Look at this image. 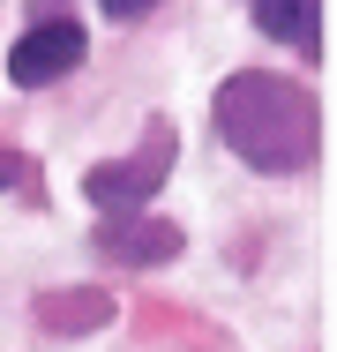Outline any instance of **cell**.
Wrapping results in <instances>:
<instances>
[{
	"mask_svg": "<svg viewBox=\"0 0 337 352\" xmlns=\"http://www.w3.org/2000/svg\"><path fill=\"white\" fill-rule=\"evenodd\" d=\"M225 150L248 165V173H307L323 157V105L292 82V75L270 68H240L217 82V105H210Z\"/></svg>",
	"mask_w": 337,
	"mask_h": 352,
	"instance_id": "1",
	"label": "cell"
},
{
	"mask_svg": "<svg viewBox=\"0 0 337 352\" xmlns=\"http://www.w3.org/2000/svg\"><path fill=\"white\" fill-rule=\"evenodd\" d=\"M165 173H173V128L157 120L142 150L113 157V165H90V173H83V195H90V210L128 217V210H150V195L165 188Z\"/></svg>",
	"mask_w": 337,
	"mask_h": 352,
	"instance_id": "2",
	"label": "cell"
},
{
	"mask_svg": "<svg viewBox=\"0 0 337 352\" xmlns=\"http://www.w3.org/2000/svg\"><path fill=\"white\" fill-rule=\"evenodd\" d=\"M83 53H90L83 23H67V15H45V23H30V30L8 45V82H15V90L61 82L67 68H83Z\"/></svg>",
	"mask_w": 337,
	"mask_h": 352,
	"instance_id": "3",
	"label": "cell"
},
{
	"mask_svg": "<svg viewBox=\"0 0 337 352\" xmlns=\"http://www.w3.org/2000/svg\"><path fill=\"white\" fill-rule=\"evenodd\" d=\"M98 255L105 263H128V270H157V263H173L180 255V225H165V217L150 210H128V217H98Z\"/></svg>",
	"mask_w": 337,
	"mask_h": 352,
	"instance_id": "4",
	"label": "cell"
},
{
	"mask_svg": "<svg viewBox=\"0 0 337 352\" xmlns=\"http://www.w3.org/2000/svg\"><path fill=\"white\" fill-rule=\"evenodd\" d=\"M105 322H113V292H98V285L38 292V330L45 338H83V330H105Z\"/></svg>",
	"mask_w": 337,
	"mask_h": 352,
	"instance_id": "5",
	"label": "cell"
},
{
	"mask_svg": "<svg viewBox=\"0 0 337 352\" xmlns=\"http://www.w3.org/2000/svg\"><path fill=\"white\" fill-rule=\"evenodd\" d=\"M255 23H263V38L323 53V0H255Z\"/></svg>",
	"mask_w": 337,
	"mask_h": 352,
	"instance_id": "6",
	"label": "cell"
},
{
	"mask_svg": "<svg viewBox=\"0 0 337 352\" xmlns=\"http://www.w3.org/2000/svg\"><path fill=\"white\" fill-rule=\"evenodd\" d=\"M0 188H8V195H30V203L45 195V188H38V165L15 157V150H0Z\"/></svg>",
	"mask_w": 337,
	"mask_h": 352,
	"instance_id": "7",
	"label": "cell"
},
{
	"mask_svg": "<svg viewBox=\"0 0 337 352\" xmlns=\"http://www.w3.org/2000/svg\"><path fill=\"white\" fill-rule=\"evenodd\" d=\"M98 8H105V15H113V23H135V15H150V8H157V0H98Z\"/></svg>",
	"mask_w": 337,
	"mask_h": 352,
	"instance_id": "8",
	"label": "cell"
},
{
	"mask_svg": "<svg viewBox=\"0 0 337 352\" xmlns=\"http://www.w3.org/2000/svg\"><path fill=\"white\" fill-rule=\"evenodd\" d=\"M53 8H61V0H38V23H45V15H53Z\"/></svg>",
	"mask_w": 337,
	"mask_h": 352,
	"instance_id": "9",
	"label": "cell"
}]
</instances>
